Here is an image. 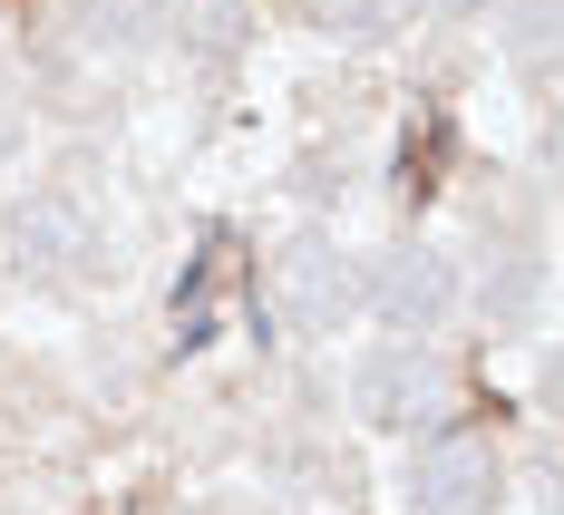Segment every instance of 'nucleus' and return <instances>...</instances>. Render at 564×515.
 I'll return each mask as SVG.
<instances>
[{
    "label": "nucleus",
    "instance_id": "obj_7",
    "mask_svg": "<svg viewBox=\"0 0 564 515\" xmlns=\"http://www.w3.org/2000/svg\"><path fill=\"white\" fill-rule=\"evenodd\" d=\"M312 10H322V30H340V40H390L419 0H312Z\"/></svg>",
    "mask_w": 564,
    "mask_h": 515
},
{
    "label": "nucleus",
    "instance_id": "obj_6",
    "mask_svg": "<svg viewBox=\"0 0 564 515\" xmlns=\"http://www.w3.org/2000/svg\"><path fill=\"white\" fill-rule=\"evenodd\" d=\"M78 40L88 50H147L156 40V10L147 0H78Z\"/></svg>",
    "mask_w": 564,
    "mask_h": 515
},
{
    "label": "nucleus",
    "instance_id": "obj_9",
    "mask_svg": "<svg viewBox=\"0 0 564 515\" xmlns=\"http://www.w3.org/2000/svg\"><path fill=\"white\" fill-rule=\"evenodd\" d=\"M516 58L545 78V58H555V0H525V10H516Z\"/></svg>",
    "mask_w": 564,
    "mask_h": 515
},
{
    "label": "nucleus",
    "instance_id": "obj_3",
    "mask_svg": "<svg viewBox=\"0 0 564 515\" xmlns=\"http://www.w3.org/2000/svg\"><path fill=\"white\" fill-rule=\"evenodd\" d=\"M370 311L390 321L399 341H429V331H448V311H457L448 253H429V243H399V253H380V273H370Z\"/></svg>",
    "mask_w": 564,
    "mask_h": 515
},
{
    "label": "nucleus",
    "instance_id": "obj_11",
    "mask_svg": "<svg viewBox=\"0 0 564 515\" xmlns=\"http://www.w3.org/2000/svg\"><path fill=\"white\" fill-rule=\"evenodd\" d=\"M438 10H487V0H438Z\"/></svg>",
    "mask_w": 564,
    "mask_h": 515
},
{
    "label": "nucleus",
    "instance_id": "obj_5",
    "mask_svg": "<svg viewBox=\"0 0 564 515\" xmlns=\"http://www.w3.org/2000/svg\"><path fill=\"white\" fill-rule=\"evenodd\" d=\"M10 243H20V253H10L20 273L58 283V273H78V263L98 253V224H88L68 195H30V205H20V224H10Z\"/></svg>",
    "mask_w": 564,
    "mask_h": 515
},
{
    "label": "nucleus",
    "instance_id": "obj_4",
    "mask_svg": "<svg viewBox=\"0 0 564 515\" xmlns=\"http://www.w3.org/2000/svg\"><path fill=\"white\" fill-rule=\"evenodd\" d=\"M399 506H409V515H487V506H497V448H477V438H438V448H419V458H409V486H399Z\"/></svg>",
    "mask_w": 564,
    "mask_h": 515
},
{
    "label": "nucleus",
    "instance_id": "obj_10",
    "mask_svg": "<svg viewBox=\"0 0 564 515\" xmlns=\"http://www.w3.org/2000/svg\"><path fill=\"white\" fill-rule=\"evenodd\" d=\"M20 156V117H10V98H0V166Z\"/></svg>",
    "mask_w": 564,
    "mask_h": 515
},
{
    "label": "nucleus",
    "instance_id": "obj_2",
    "mask_svg": "<svg viewBox=\"0 0 564 515\" xmlns=\"http://www.w3.org/2000/svg\"><path fill=\"white\" fill-rule=\"evenodd\" d=\"M263 302H273L282 331H340V311L360 302V283H350V263H340L322 233H302V243H282V253H273Z\"/></svg>",
    "mask_w": 564,
    "mask_h": 515
},
{
    "label": "nucleus",
    "instance_id": "obj_1",
    "mask_svg": "<svg viewBox=\"0 0 564 515\" xmlns=\"http://www.w3.org/2000/svg\"><path fill=\"white\" fill-rule=\"evenodd\" d=\"M350 408H360L370 428H429V418L448 408V370H438V350H429V341L370 350V360L350 370Z\"/></svg>",
    "mask_w": 564,
    "mask_h": 515
},
{
    "label": "nucleus",
    "instance_id": "obj_8",
    "mask_svg": "<svg viewBox=\"0 0 564 515\" xmlns=\"http://www.w3.org/2000/svg\"><path fill=\"white\" fill-rule=\"evenodd\" d=\"M535 302V263L525 253H487V311H525Z\"/></svg>",
    "mask_w": 564,
    "mask_h": 515
}]
</instances>
